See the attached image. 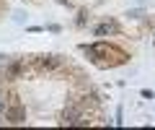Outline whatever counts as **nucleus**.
Listing matches in <instances>:
<instances>
[{"instance_id": "f257e3e1", "label": "nucleus", "mask_w": 155, "mask_h": 130, "mask_svg": "<svg viewBox=\"0 0 155 130\" xmlns=\"http://www.w3.org/2000/svg\"><path fill=\"white\" fill-rule=\"evenodd\" d=\"M5 117L11 120V122H23V109H21V107H11V109L5 112Z\"/></svg>"}, {"instance_id": "f03ea898", "label": "nucleus", "mask_w": 155, "mask_h": 130, "mask_svg": "<svg viewBox=\"0 0 155 130\" xmlns=\"http://www.w3.org/2000/svg\"><path fill=\"white\" fill-rule=\"evenodd\" d=\"M57 65H60L57 57H44V60H41V68H57Z\"/></svg>"}, {"instance_id": "7ed1b4c3", "label": "nucleus", "mask_w": 155, "mask_h": 130, "mask_svg": "<svg viewBox=\"0 0 155 130\" xmlns=\"http://www.w3.org/2000/svg\"><path fill=\"white\" fill-rule=\"evenodd\" d=\"M0 112H3V102H0Z\"/></svg>"}]
</instances>
